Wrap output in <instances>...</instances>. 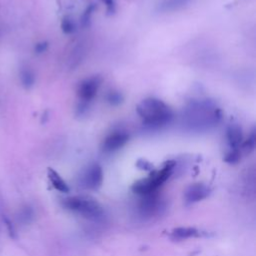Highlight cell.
Masks as SVG:
<instances>
[{"label":"cell","instance_id":"ffe728a7","mask_svg":"<svg viewBox=\"0 0 256 256\" xmlns=\"http://www.w3.org/2000/svg\"><path fill=\"white\" fill-rule=\"evenodd\" d=\"M104 5L106 6V9L109 13H113L115 11V8H116V4H115V1L114 0H102Z\"/></svg>","mask_w":256,"mask_h":256},{"label":"cell","instance_id":"e0dca14e","mask_svg":"<svg viewBox=\"0 0 256 256\" xmlns=\"http://www.w3.org/2000/svg\"><path fill=\"white\" fill-rule=\"evenodd\" d=\"M61 29L64 33L70 34L75 30V24L69 17H64L61 21Z\"/></svg>","mask_w":256,"mask_h":256},{"label":"cell","instance_id":"2e32d148","mask_svg":"<svg viewBox=\"0 0 256 256\" xmlns=\"http://www.w3.org/2000/svg\"><path fill=\"white\" fill-rule=\"evenodd\" d=\"M241 158V152L239 149H231L224 157V161L229 164H236Z\"/></svg>","mask_w":256,"mask_h":256},{"label":"cell","instance_id":"3957f363","mask_svg":"<svg viewBox=\"0 0 256 256\" xmlns=\"http://www.w3.org/2000/svg\"><path fill=\"white\" fill-rule=\"evenodd\" d=\"M62 205L82 217L90 220H98L103 217L102 206L93 198L87 196H71L63 199Z\"/></svg>","mask_w":256,"mask_h":256},{"label":"cell","instance_id":"44dd1931","mask_svg":"<svg viewBox=\"0 0 256 256\" xmlns=\"http://www.w3.org/2000/svg\"><path fill=\"white\" fill-rule=\"evenodd\" d=\"M93 10H94V5H90V6L86 9V11H85V13H84V15H83V23H84V24H86V23L89 21L90 16H91V14L93 13Z\"/></svg>","mask_w":256,"mask_h":256},{"label":"cell","instance_id":"4fadbf2b","mask_svg":"<svg viewBox=\"0 0 256 256\" xmlns=\"http://www.w3.org/2000/svg\"><path fill=\"white\" fill-rule=\"evenodd\" d=\"M20 79H21V83L25 88H30L33 86L34 82H35V76L34 73L28 69H22L21 73H20Z\"/></svg>","mask_w":256,"mask_h":256},{"label":"cell","instance_id":"8fae6325","mask_svg":"<svg viewBox=\"0 0 256 256\" xmlns=\"http://www.w3.org/2000/svg\"><path fill=\"white\" fill-rule=\"evenodd\" d=\"M47 176H48V179L54 189H56L57 191L62 192V193L69 192V187H68L67 183L62 179V177L58 174L57 171H55L52 168H48Z\"/></svg>","mask_w":256,"mask_h":256},{"label":"cell","instance_id":"277c9868","mask_svg":"<svg viewBox=\"0 0 256 256\" xmlns=\"http://www.w3.org/2000/svg\"><path fill=\"white\" fill-rule=\"evenodd\" d=\"M174 168V162H167L159 171L153 173L150 177L141 179L133 184L132 190L138 194L148 195L153 193L158 187H160L171 175Z\"/></svg>","mask_w":256,"mask_h":256},{"label":"cell","instance_id":"5b68a950","mask_svg":"<svg viewBox=\"0 0 256 256\" xmlns=\"http://www.w3.org/2000/svg\"><path fill=\"white\" fill-rule=\"evenodd\" d=\"M101 80L99 77H90L85 80H83L77 90V94L79 98L83 102H89L91 101L97 94L98 89L100 87Z\"/></svg>","mask_w":256,"mask_h":256},{"label":"cell","instance_id":"603a6c76","mask_svg":"<svg viewBox=\"0 0 256 256\" xmlns=\"http://www.w3.org/2000/svg\"><path fill=\"white\" fill-rule=\"evenodd\" d=\"M139 162H140V163H142V165H137L139 168H141V169H145V170H149V169H151V164H150V163H148L146 160H140Z\"/></svg>","mask_w":256,"mask_h":256},{"label":"cell","instance_id":"9c48e42d","mask_svg":"<svg viewBox=\"0 0 256 256\" xmlns=\"http://www.w3.org/2000/svg\"><path fill=\"white\" fill-rule=\"evenodd\" d=\"M145 198L141 201L139 205V211L142 216H148L151 217L153 215H156L160 212V209L162 208V204L159 198H157L155 195L148 194L144 195Z\"/></svg>","mask_w":256,"mask_h":256},{"label":"cell","instance_id":"7a4b0ae2","mask_svg":"<svg viewBox=\"0 0 256 256\" xmlns=\"http://www.w3.org/2000/svg\"><path fill=\"white\" fill-rule=\"evenodd\" d=\"M136 111L144 125L157 129L169 124L173 119V111L162 100L157 98H147L141 101Z\"/></svg>","mask_w":256,"mask_h":256},{"label":"cell","instance_id":"5bb4252c","mask_svg":"<svg viewBox=\"0 0 256 256\" xmlns=\"http://www.w3.org/2000/svg\"><path fill=\"white\" fill-rule=\"evenodd\" d=\"M190 0H166L161 4V10L163 11H172L177 10L184 5H186Z\"/></svg>","mask_w":256,"mask_h":256},{"label":"cell","instance_id":"6da1fadb","mask_svg":"<svg viewBox=\"0 0 256 256\" xmlns=\"http://www.w3.org/2000/svg\"><path fill=\"white\" fill-rule=\"evenodd\" d=\"M221 111L210 101H196L188 105L183 113V123L196 130L207 129L217 125Z\"/></svg>","mask_w":256,"mask_h":256},{"label":"cell","instance_id":"7c38bea8","mask_svg":"<svg viewBox=\"0 0 256 256\" xmlns=\"http://www.w3.org/2000/svg\"><path fill=\"white\" fill-rule=\"evenodd\" d=\"M171 237L176 240H184L192 237H198L200 231L194 227H177L171 231Z\"/></svg>","mask_w":256,"mask_h":256},{"label":"cell","instance_id":"ba28073f","mask_svg":"<svg viewBox=\"0 0 256 256\" xmlns=\"http://www.w3.org/2000/svg\"><path fill=\"white\" fill-rule=\"evenodd\" d=\"M210 194V188L203 183H195L190 185L184 193V198L188 203L199 202L207 198Z\"/></svg>","mask_w":256,"mask_h":256},{"label":"cell","instance_id":"8992f818","mask_svg":"<svg viewBox=\"0 0 256 256\" xmlns=\"http://www.w3.org/2000/svg\"><path fill=\"white\" fill-rule=\"evenodd\" d=\"M103 182V171L100 165L92 164L90 165L82 177L83 185L92 190L98 189Z\"/></svg>","mask_w":256,"mask_h":256},{"label":"cell","instance_id":"9a60e30c","mask_svg":"<svg viewBox=\"0 0 256 256\" xmlns=\"http://www.w3.org/2000/svg\"><path fill=\"white\" fill-rule=\"evenodd\" d=\"M255 142H256V137H255V133L252 132L250 134V136L244 141L242 142L241 144V147H242V150L245 152V153H250L254 150L255 148Z\"/></svg>","mask_w":256,"mask_h":256},{"label":"cell","instance_id":"d6986e66","mask_svg":"<svg viewBox=\"0 0 256 256\" xmlns=\"http://www.w3.org/2000/svg\"><path fill=\"white\" fill-rule=\"evenodd\" d=\"M47 48H48V43L44 41V42H39V43H37V44L35 45V47H34V50H35L36 53L40 54V53L45 52V51L47 50Z\"/></svg>","mask_w":256,"mask_h":256},{"label":"cell","instance_id":"52a82bcc","mask_svg":"<svg viewBox=\"0 0 256 256\" xmlns=\"http://www.w3.org/2000/svg\"><path fill=\"white\" fill-rule=\"evenodd\" d=\"M129 135L123 131H116L109 134L102 143V150L106 153L115 152L122 148L128 141Z\"/></svg>","mask_w":256,"mask_h":256},{"label":"cell","instance_id":"ac0fdd59","mask_svg":"<svg viewBox=\"0 0 256 256\" xmlns=\"http://www.w3.org/2000/svg\"><path fill=\"white\" fill-rule=\"evenodd\" d=\"M107 101L113 105V106H116V105H119L122 103L123 101V96L120 92L118 91H111L108 93L107 95Z\"/></svg>","mask_w":256,"mask_h":256},{"label":"cell","instance_id":"7402d4cb","mask_svg":"<svg viewBox=\"0 0 256 256\" xmlns=\"http://www.w3.org/2000/svg\"><path fill=\"white\" fill-rule=\"evenodd\" d=\"M5 223H6V226L8 227V231H9L10 236H11V237H14L15 230H14V227H13V225H12L11 221H10L8 218H6V219H5Z\"/></svg>","mask_w":256,"mask_h":256},{"label":"cell","instance_id":"30bf717a","mask_svg":"<svg viewBox=\"0 0 256 256\" xmlns=\"http://www.w3.org/2000/svg\"><path fill=\"white\" fill-rule=\"evenodd\" d=\"M226 138L231 149H239L243 142L241 128L236 124H231L226 130Z\"/></svg>","mask_w":256,"mask_h":256}]
</instances>
